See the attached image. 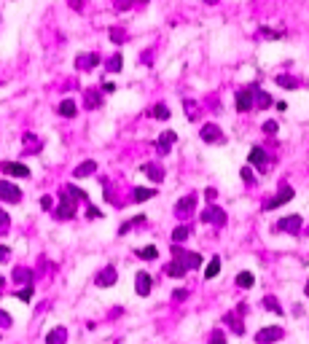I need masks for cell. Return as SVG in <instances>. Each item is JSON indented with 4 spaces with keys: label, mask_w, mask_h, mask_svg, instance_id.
Here are the masks:
<instances>
[{
    "label": "cell",
    "mask_w": 309,
    "mask_h": 344,
    "mask_svg": "<svg viewBox=\"0 0 309 344\" xmlns=\"http://www.w3.org/2000/svg\"><path fill=\"white\" fill-rule=\"evenodd\" d=\"M210 344H226V334L220 331V328H215V331L210 334Z\"/></svg>",
    "instance_id": "d590c367"
},
{
    "label": "cell",
    "mask_w": 309,
    "mask_h": 344,
    "mask_svg": "<svg viewBox=\"0 0 309 344\" xmlns=\"http://www.w3.org/2000/svg\"><path fill=\"white\" fill-rule=\"evenodd\" d=\"M277 86H282V89H298V81L293 76H277Z\"/></svg>",
    "instance_id": "836d02e7"
},
{
    "label": "cell",
    "mask_w": 309,
    "mask_h": 344,
    "mask_svg": "<svg viewBox=\"0 0 309 344\" xmlns=\"http://www.w3.org/2000/svg\"><path fill=\"white\" fill-rule=\"evenodd\" d=\"M0 170L11 178H30V167H24V164H19V162H3Z\"/></svg>",
    "instance_id": "9c48e42d"
},
{
    "label": "cell",
    "mask_w": 309,
    "mask_h": 344,
    "mask_svg": "<svg viewBox=\"0 0 309 344\" xmlns=\"http://www.w3.org/2000/svg\"><path fill=\"white\" fill-rule=\"evenodd\" d=\"M110 92H116V84H113V81H105V84H102V94H110Z\"/></svg>",
    "instance_id": "f6af8a7d"
},
{
    "label": "cell",
    "mask_w": 309,
    "mask_h": 344,
    "mask_svg": "<svg viewBox=\"0 0 309 344\" xmlns=\"http://www.w3.org/2000/svg\"><path fill=\"white\" fill-rule=\"evenodd\" d=\"M86 218H89V220H92V218H102V212H100L94 204H89V207H86Z\"/></svg>",
    "instance_id": "b9f144b4"
},
{
    "label": "cell",
    "mask_w": 309,
    "mask_h": 344,
    "mask_svg": "<svg viewBox=\"0 0 309 344\" xmlns=\"http://www.w3.org/2000/svg\"><path fill=\"white\" fill-rule=\"evenodd\" d=\"M11 280L14 282H22V285H30V280H32V269H27V266H16L11 272Z\"/></svg>",
    "instance_id": "ffe728a7"
},
{
    "label": "cell",
    "mask_w": 309,
    "mask_h": 344,
    "mask_svg": "<svg viewBox=\"0 0 309 344\" xmlns=\"http://www.w3.org/2000/svg\"><path fill=\"white\" fill-rule=\"evenodd\" d=\"M134 253H138V258H142V261H156V258H159V250H156V245L138 248V250H134Z\"/></svg>",
    "instance_id": "d4e9b609"
},
{
    "label": "cell",
    "mask_w": 309,
    "mask_h": 344,
    "mask_svg": "<svg viewBox=\"0 0 309 344\" xmlns=\"http://www.w3.org/2000/svg\"><path fill=\"white\" fill-rule=\"evenodd\" d=\"M46 344H68V328L64 326H56L46 334Z\"/></svg>",
    "instance_id": "e0dca14e"
},
{
    "label": "cell",
    "mask_w": 309,
    "mask_h": 344,
    "mask_svg": "<svg viewBox=\"0 0 309 344\" xmlns=\"http://www.w3.org/2000/svg\"><path fill=\"white\" fill-rule=\"evenodd\" d=\"M164 272H167L170 277H178V280H180L188 269H186V264H183V261H178V258H175V261H170L167 266H164Z\"/></svg>",
    "instance_id": "44dd1931"
},
{
    "label": "cell",
    "mask_w": 309,
    "mask_h": 344,
    "mask_svg": "<svg viewBox=\"0 0 309 344\" xmlns=\"http://www.w3.org/2000/svg\"><path fill=\"white\" fill-rule=\"evenodd\" d=\"M301 226H304V218H301V215H285V218H280V224H277L280 232L293 234V236L301 232Z\"/></svg>",
    "instance_id": "3957f363"
},
{
    "label": "cell",
    "mask_w": 309,
    "mask_h": 344,
    "mask_svg": "<svg viewBox=\"0 0 309 344\" xmlns=\"http://www.w3.org/2000/svg\"><path fill=\"white\" fill-rule=\"evenodd\" d=\"M250 164H253V167H258V170H264V167H266V164H269V156H266V150L256 146L253 150H250Z\"/></svg>",
    "instance_id": "ac0fdd59"
},
{
    "label": "cell",
    "mask_w": 309,
    "mask_h": 344,
    "mask_svg": "<svg viewBox=\"0 0 309 344\" xmlns=\"http://www.w3.org/2000/svg\"><path fill=\"white\" fill-rule=\"evenodd\" d=\"M0 199H3V202L16 204V202H22V191L14 183H8V180H0Z\"/></svg>",
    "instance_id": "8992f818"
},
{
    "label": "cell",
    "mask_w": 309,
    "mask_h": 344,
    "mask_svg": "<svg viewBox=\"0 0 309 344\" xmlns=\"http://www.w3.org/2000/svg\"><path fill=\"white\" fill-rule=\"evenodd\" d=\"M215 196H218V191H215V188H204V199H207V202H215Z\"/></svg>",
    "instance_id": "bcb514c9"
},
{
    "label": "cell",
    "mask_w": 309,
    "mask_h": 344,
    "mask_svg": "<svg viewBox=\"0 0 309 344\" xmlns=\"http://www.w3.org/2000/svg\"><path fill=\"white\" fill-rule=\"evenodd\" d=\"M293 194H296V191H293L290 186H282V188L277 191V196H274V199H269V202H266V210H274V207L285 204V202H290V199H293Z\"/></svg>",
    "instance_id": "7c38bea8"
},
{
    "label": "cell",
    "mask_w": 309,
    "mask_h": 344,
    "mask_svg": "<svg viewBox=\"0 0 309 344\" xmlns=\"http://www.w3.org/2000/svg\"><path fill=\"white\" fill-rule=\"evenodd\" d=\"M124 38H126V32L121 30V27H113V30H110V40H116V43H121V40H124Z\"/></svg>",
    "instance_id": "f35d334b"
},
{
    "label": "cell",
    "mask_w": 309,
    "mask_h": 344,
    "mask_svg": "<svg viewBox=\"0 0 309 344\" xmlns=\"http://www.w3.org/2000/svg\"><path fill=\"white\" fill-rule=\"evenodd\" d=\"M94 172H97V162H94V159H86V162H81V164L73 170V178L81 180V178H89V175H94Z\"/></svg>",
    "instance_id": "2e32d148"
},
{
    "label": "cell",
    "mask_w": 309,
    "mask_h": 344,
    "mask_svg": "<svg viewBox=\"0 0 309 344\" xmlns=\"http://www.w3.org/2000/svg\"><path fill=\"white\" fill-rule=\"evenodd\" d=\"M261 129H264L266 134H277V129H280V126H277V121H266V124H264Z\"/></svg>",
    "instance_id": "60d3db41"
},
{
    "label": "cell",
    "mask_w": 309,
    "mask_h": 344,
    "mask_svg": "<svg viewBox=\"0 0 309 344\" xmlns=\"http://www.w3.org/2000/svg\"><path fill=\"white\" fill-rule=\"evenodd\" d=\"M178 142V132H172V129H167V132H162L159 134V154L162 156H167L170 154V148Z\"/></svg>",
    "instance_id": "5bb4252c"
},
{
    "label": "cell",
    "mask_w": 309,
    "mask_h": 344,
    "mask_svg": "<svg viewBox=\"0 0 309 344\" xmlns=\"http://www.w3.org/2000/svg\"><path fill=\"white\" fill-rule=\"evenodd\" d=\"M32 293H35V290H32V285H27V288H22V290L16 293V298H19V301H30V298H32Z\"/></svg>",
    "instance_id": "8d00e7d4"
},
{
    "label": "cell",
    "mask_w": 309,
    "mask_h": 344,
    "mask_svg": "<svg viewBox=\"0 0 309 344\" xmlns=\"http://www.w3.org/2000/svg\"><path fill=\"white\" fill-rule=\"evenodd\" d=\"M3 285H6V277H3V274H0V288H3Z\"/></svg>",
    "instance_id": "db71d44e"
},
{
    "label": "cell",
    "mask_w": 309,
    "mask_h": 344,
    "mask_svg": "<svg viewBox=\"0 0 309 344\" xmlns=\"http://www.w3.org/2000/svg\"><path fill=\"white\" fill-rule=\"evenodd\" d=\"M8 256H11V250L6 248V245H0V264H3V261H8Z\"/></svg>",
    "instance_id": "7dc6e473"
},
{
    "label": "cell",
    "mask_w": 309,
    "mask_h": 344,
    "mask_svg": "<svg viewBox=\"0 0 309 344\" xmlns=\"http://www.w3.org/2000/svg\"><path fill=\"white\" fill-rule=\"evenodd\" d=\"M154 194H156L154 188H134V191H132V199H134V202H148Z\"/></svg>",
    "instance_id": "1f68e13d"
},
{
    "label": "cell",
    "mask_w": 309,
    "mask_h": 344,
    "mask_svg": "<svg viewBox=\"0 0 309 344\" xmlns=\"http://www.w3.org/2000/svg\"><path fill=\"white\" fill-rule=\"evenodd\" d=\"M253 97H256V108H269L272 105V97L266 94V92L256 89V86H253Z\"/></svg>",
    "instance_id": "f1b7e54d"
},
{
    "label": "cell",
    "mask_w": 309,
    "mask_h": 344,
    "mask_svg": "<svg viewBox=\"0 0 309 344\" xmlns=\"http://www.w3.org/2000/svg\"><path fill=\"white\" fill-rule=\"evenodd\" d=\"M240 175H242V180H245L248 186H253V183H256V178H253V170H250V167H242V172H240Z\"/></svg>",
    "instance_id": "74e56055"
},
{
    "label": "cell",
    "mask_w": 309,
    "mask_h": 344,
    "mask_svg": "<svg viewBox=\"0 0 309 344\" xmlns=\"http://www.w3.org/2000/svg\"><path fill=\"white\" fill-rule=\"evenodd\" d=\"M0 326H3V328H11V314L3 312V310H0Z\"/></svg>",
    "instance_id": "7bdbcfd3"
},
{
    "label": "cell",
    "mask_w": 309,
    "mask_h": 344,
    "mask_svg": "<svg viewBox=\"0 0 309 344\" xmlns=\"http://www.w3.org/2000/svg\"><path fill=\"white\" fill-rule=\"evenodd\" d=\"M22 140H24V148H27V154H38V150H40V140L35 138V134H24V138H22Z\"/></svg>",
    "instance_id": "f546056e"
},
{
    "label": "cell",
    "mask_w": 309,
    "mask_h": 344,
    "mask_svg": "<svg viewBox=\"0 0 309 344\" xmlns=\"http://www.w3.org/2000/svg\"><path fill=\"white\" fill-rule=\"evenodd\" d=\"M6 226H8V215L0 210V228H6Z\"/></svg>",
    "instance_id": "f907efd6"
},
{
    "label": "cell",
    "mask_w": 309,
    "mask_h": 344,
    "mask_svg": "<svg viewBox=\"0 0 309 344\" xmlns=\"http://www.w3.org/2000/svg\"><path fill=\"white\" fill-rule=\"evenodd\" d=\"M256 108V97H253V86L236 92V110L240 113H250Z\"/></svg>",
    "instance_id": "7a4b0ae2"
},
{
    "label": "cell",
    "mask_w": 309,
    "mask_h": 344,
    "mask_svg": "<svg viewBox=\"0 0 309 344\" xmlns=\"http://www.w3.org/2000/svg\"><path fill=\"white\" fill-rule=\"evenodd\" d=\"M236 285H240V288H253L256 285V277L250 274V272H240V274H236Z\"/></svg>",
    "instance_id": "83f0119b"
},
{
    "label": "cell",
    "mask_w": 309,
    "mask_h": 344,
    "mask_svg": "<svg viewBox=\"0 0 309 344\" xmlns=\"http://www.w3.org/2000/svg\"><path fill=\"white\" fill-rule=\"evenodd\" d=\"M68 6L73 11H84V0H68Z\"/></svg>",
    "instance_id": "ee69618b"
},
{
    "label": "cell",
    "mask_w": 309,
    "mask_h": 344,
    "mask_svg": "<svg viewBox=\"0 0 309 344\" xmlns=\"http://www.w3.org/2000/svg\"><path fill=\"white\" fill-rule=\"evenodd\" d=\"M188 236H191V226H175V228H172V242H178V245H180V242H186V240H188Z\"/></svg>",
    "instance_id": "484cf974"
},
{
    "label": "cell",
    "mask_w": 309,
    "mask_h": 344,
    "mask_svg": "<svg viewBox=\"0 0 309 344\" xmlns=\"http://www.w3.org/2000/svg\"><path fill=\"white\" fill-rule=\"evenodd\" d=\"M285 336V331L280 326H269V328H261L256 334V344H272V342H280Z\"/></svg>",
    "instance_id": "5b68a950"
},
{
    "label": "cell",
    "mask_w": 309,
    "mask_h": 344,
    "mask_svg": "<svg viewBox=\"0 0 309 344\" xmlns=\"http://www.w3.org/2000/svg\"><path fill=\"white\" fill-rule=\"evenodd\" d=\"M304 293H306V296H309V280H306V285H304Z\"/></svg>",
    "instance_id": "816d5d0a"
},
{
    "label": "cell",
    "mask_w": 309,
    "mask_h": 344,
    "mask_svg": "<svg viewBox=\"0 0 309 344\" xmlns=\"http://www.w3.org/2000/svg\"><path fill=\"white\" fill-rule=\"evenodd\" d=\"M240 314H245V312H240V310H236V312H228L226 318H224V322H228V328H232V331H234L236 336H242V334H245V322H242Z\"/></svg>",
    "instance_id": "9a60e30c"
},
{
    "label": "cell",
    "mask_w": 309,
    "mask_h": 344,
    "mask_svg": "<svg viewBox=\"0 0 309 344\" xmlns=\"http://www.w3.org/2000/svg\"><path fill=\"white\" fill-rule=\"evenodd\" d=\"M56 113H60V116H64V118H73L76 113H78V108H76L73 100H62L60 108H56Z\"/></svg>",
    "instance_id": "603a6c76"
},
{
    "label": "cell",
    "mask_w": 309,
    "mask_h": 344,
    "mask_svg": "<svg viewBox=\"0 0 309 344\" xmlns=\"http://www.w3.org/2000/svg\"><path fill=\"white\" fill-rule=\"evenodd\" d=\"M40 207H43V210H52V207H54L52 196H43V199H40Z\"/></svg>",
    "instance_id": "c3c4849f"
},
{
    "label": "cell",
    "mask_w": 309,
    "mask_h": 344,
    "mask_svg": "<svg viewBox=\"0 0 309 344\" xmlns=\"http://www.w3.org/2000/svg\"><path fill=\"white\" fill-rule=\"evenodd\" d=\"M186 116L194 118V102H191V100H186Z\"/></svg>",
    "instance_id": "681fc988"
},
{
    "label": "cell",
    "mask_w": 309,
    "mask_h": 344,
    "mask_svg": "<svg viewBox=\"0 0 309 344\" xmlns=\"http://www.w3.org/2000/svg\"><path fill=\"white\" fill-rule=\"evenodd\" d=\"M199 220L202 224H212V226H226V212L220 210V207H207V210H202V215H199Z\"/></svg>",
    "instance_id": "277c9868"
},
{
    "label": "cell",
    "mask_w": 309,
    "mask_h": 344,
    "mask_svg": "<svg viewBox=\"0 0 309 344\" xmlns=\"http://www.w3.org/2000/svg\"><path fill=\"white\" fill-rule=\"evenodd\" d=\"M194 207H196V194H186L183 199H178V204H175V215H191L194 212Z\"/></svg>",
    "instance_id": "8fae6325"
},
{
    "label": "cell",
    "mask_w": 309,
    "mask_h": 344,
    "mask_svg": "<svg viewBox=\"0 0 309 344\" xmlns=\"http://www.w3.org/2000/svg\"><path fill=\"white\" fill-rule=\"evenodd\" d=\"M204 3H207V6H215V3H218V0H204Z\"/></svg>",
    "instance_id": "f5cc1de1"
},
{
    "label": "cell",
    "mask_w": 309,
    "mask_h": 344,
    "mask_svg": "<svg viewBox=\"0 0 309 344\" xmlns=\"http://www.w3.org/2000/svg\"><path fill=\"white\" fill-rule=\"evenodd\" d=\"M105 68L110 70V73H118V70L124 68V56H121V54H113L110 60H108V64H105Z\"/></svg>",
    "instance_id": "d6a6232c"
},
{
    "label": "cell",
    "mask_w": 309,
    "mask_h": 344,
    "mask_svg": "<svg viewBox=\"0 0 309 344\" xmlns=\"http://www.w3.org/2000/svg\"><path fill=\"white\" fill-rule=\"evenodd\" d=\"M264 306H266L269 312H274V314H282V312H285L282 306L277 304V298H274V296H266V298H264Z\"/></svg>",
    "instance_id": "e575fe53"
},
{
    "label": "cell",
    "mask_w": 309,
    "mask_h": 344,
    "mask_svg": "<svg viewBox=\"0 0 309 344\" xmlns=\"http://www.w3.org/2000/svg\"><path fill=\"white\" fill-rule=\"evenodd\" d=\"M97 64H100V54H94V52H92V54H78V56H76V68H78V70H94Z\"/></svg>",
    "instance_id": "4fadbf2b"
},
{
    "label": "cell",
    "mask_w": 309,
    "mask_h": 344,
    "mask_svg": "<svg viewBox=\"0 0 309 344\" xmlns=\"http://www.w3.org/2000/svg\"><path fill=\"white\" fill-rule=\"evenodd\" d=\"M86 108H89V110L102 108V92H97V89H89V92H86Z\"/></svg>",
    "instance_id": "7402d4cb"
},
{
    "label": "cell",
    "mask_w": 309,
    "mask_h": 344,
    "mask_svg": "<svg viewBox=\"0 0 309 344\" xmlns=\"http://www.w3.org/2000/svg\"><path fill=\"white\" fill-rule=\"evenodd\" d=\"M140 172H142V175H148L154 183H162L164 180V170L159 167V164H142Z\"/></svg>",
    "instance_id": "d6986e66"
},
{
    "label": "cell",
    "mask_w": 309,
    "mask_h": 344,
    "mask_svg": "<svg viewBox=\"0 0 309 344\" xmlns=\"http://www.w3.org/2000/svg\"><path fill=\"white\" fill-rule=\"evenodd\" d=\"M183 298H188V290H186V288L172 290V301H183Z\"/></svg>",
    "instance_id": "ab89813d"
},
{
    "label": "cell",
    "mask_w": 309,
    "mask_h": 344,
    "mask_svg": "<svg viewBox=\"0 0 309 344\" xmlns=\"http://www.w3.org/2000/svg\"><path fill=\"white\" fill-rule=\"evenodd\" d=\"M199 138H202L204 142H224V132H220L218 124H204L202 129H199Z\"/></svg>",
    "instance_id": "ba28073f"
},
{
    "label": "cell",
    "mask_w": 309,
    "mask_h": 344,
    "mask_svg": "<svg viewBox=\"0 0 309 344\" xmlns=\"http://www.w3.org/2000/svg\"><path fill=\"white\" fill-rule=\"evenodd\" d=\"M178 261H183L186 269H199V266H202V256H199V253H183Z\"/></svg>",
    "instance_id": "cb8c5ba5"
},
{
    "label": "cell",
    "mask_w": 309,
    "mask_h": 344,
    "mask_svg": "<svg viewBox=\"0 0 309 344\" xmlns=\"http://www.w3.org/2000/svg\"><path fill=\"white\" fill-rule=\"evenodd\" d=\"M218 272H220V256H215L212 261L204 266V277H207V280H212L215 274H218Z\"/></svg>",
    "instance_id": "4dcf8cb0"
},
{
    "label": "cell",
    "mask_w": 309,
    "mask_h": 344,
    "mask_svg": "<svg viewBox=\"0 0 309 344\" xmlns=\"http://www.w3.org/2000/svg\"><path fill=\"white\" fill-rule=\"evenodd\" d=\"M150 285H154V280H150L148 272H138V277H134V290H138V296H150Z\"/></svg>",
    "instance_id": "30bf717a"
},
{
    "label": "cell",
    "mask_w": 309,
    "mask_h": 344,
    "mask_svg": "<svg viewBox=\"0 0 309 344\" xmlns=\"http://www.w3.org/2000/svg\"><path fill=\"white\" fill-rule=\"evenodd\" d=\"M78 199H86V191L76 188V186H64V188L60 191V207H56V218H60V220L73 218Z\"/></svg>",
    "instance_id": "6da1fadb"
},
{
    "label": "cell",
    "mask_w": 309,
    "mask_h": 344,
    "mask_svg": "<svg viewBox=\"0 0 309 344\" xmlns=\"http://www.w3.org/2000/svg\"><path fill=\"white\" fill-rule=\"evenodd\" d=\"M150 116H154V118H159V121H167L170 118V108L167 105H164V102H159V105H154V108H150Z\"/></svg>",
    "instance_id": "4316f807"
},
{
    "label": "cell",
    "mask_w": 309,
    "mask_h": 344,
    "mask_svg": "<svg viewBox=\"0 0 309 344\" xmlns=\"http://www.w3.org/2000/svg\"><path fill=\"white\" fill-rule=\"evenodd\" d=\"M116 280H118V272L113 269V266H105V269L97 272L94 282L100 285V288H110V285H116Z\"/></svg>",
    "instance_id": "52a82bcc"
}]
</instances>
